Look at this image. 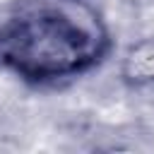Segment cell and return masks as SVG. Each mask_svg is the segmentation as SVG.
<instances>
[{
  "label": "cell",
  "mask_w": 154,
  "mask_h": 154,
  "mask_svg": "<svg viewBox=\"0 0 154 154\" xmlns=\"http://www.w3.org/2000/svg\"><path fill=\"white\" fill-rule=\"evenodd\" d=\"M108 43L87 0H38L0 24V65L29 82H60L99 65Z\"/></svg>",
  "instance_id": "6da1fadb"
},
{
  "label": "cell",
  "mask_w": 154,
  "mask_h": 154,
  "mask_svg": "<svg viewBox=\"0 0 154 154\" xmlns=\"http://www.w3.org/2000/svg\"><path fill=\"white\" fill-rule=\"evenodd\" d=\"M120 75L132 84H154V36L140 38L125 51Z\"/></svg>",
  "instance_id": "7a4b0ae2"
}]
</instances>
